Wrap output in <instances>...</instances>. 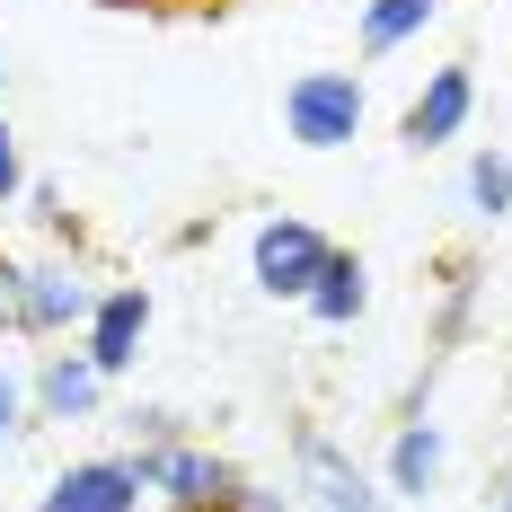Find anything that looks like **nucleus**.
<instances>
[{"label":"nucleus","mask_w":512,"mask_h":512,"mask_svg":"<svg viewBox=\"0 0 512 512\" xmlns=\"http://www.w3.org/2000/svg\"><path fill=\"white\" fill-rule=\"evenodd\" d=\"M89 309H98L89 265H71V256H36V265H18L9 336H27V345H62V336H80V327H89Z\"/></svg>","instance_id":"f257e3e1"},{"label":"nucleus","mask_w":512,"mask_h":512,"mask_svg":"<svg viewBox=\"0 0 512 512\" xmlns=\"http://www.w3.org/2000/svg\"><path fill=\"white\" fill-rule=\"evenodd\" d=\"M124 460L142 468V495H159V504H204L221 512L230 504V486H239V460H221V451H204V442H133Z\"/></svg>","instance_id":"f03ea898"},{"label":"nucleus","mask_w":512,"mask_h":512,"mask_svg":"<svg viewBox=\"0 0 512 512\" xmlns=\"http://www.w3.org/2000/svg\"><path fill=\"white\" fill-rule=\"evenodd\" d=\"M327 256H336V239H327L318 221L274 212V221H256V239H248V283L265 292V301H301Z\"/></svg>","instance_id":"7ed1b4c3"},{"label":"nucleus","mask_w":512,"mask_h":512,"mask_svg":"<svg viewBox=\"0 0 512 512\" xmlns=\"http://www.w3.org/2000/svg\"><path fill=\"white\" fill-rule=\"evenodd\" d=\"M362 115H371V98H362L354 71H301V80L283 89V133H292L301 151H345L362 133Z\"/></svg>","instance_id":"20e7f679"},{"label":"nucleus","mask_w":512,"mask_h":512,"mask_svg":"<svg viewBox=\"0 0 512 512\" xmlns=\"http://www.w3.org/2000/svg\"><path fill=\"white\" fill-rule=\"evenodd\" d=\"M292 468H301V512H398L336 442H327V433H318V424L292 433Z\"/></svg>","instance_id":"39448f33"},{"label":"nucleus","mask_w":512,"mask_h":512,"mask_svg":"<svg viewBox=\"0 0 512 512\" xmlns=\"http://www.w3.org/2000/svg\"><path fill=\"white\" fill-rule=\"evenodd\" d=\"M468 115H477V62H442V71H424V89L407 98L398 142L407 151H442V142L468 133Z\"/></svg>","instance_id":"423d86ee"},{"label":"nucleus","mask_w":512,"mask_h":512,"mask_svg":"<svg viewBox=\"0 0 512 512\" xmlns=\"http://www.w3.org/2000/svg\"><path fill=\"white\" fill-rule=\"evenodd\" d=\"M151 292L142 283H106L98 292V309H89V327H80V354L98 362L106 380H124L133 362H142V345H151Z\"/></svg>","instance_id":"0eeeda50"},{"label":"nucleus","mask_w":512,"mask_h":512,"mask_svg":"<svg viewBox=\"0 0 512 512\" xmlns=\"http://www.w3.org/2000/svg\"><path fill=\"white\" fill-rule=\"evenodd\" d=\"M36 512H142V468L124 460V451L71 460V468H53V486L36 495Z\"/></svg>","instance_id":"6e6552de"},{"label":"nucleus","mask_w":512,"mask_h":512,"mask_svg":"<svg viewBox=\"0 0 512 512\" xmlns=\"http://www.w3.org/2000/svg\"><path fill=\"white\" fill-rule=\"evenodd\" d=\"M27 407H36V424H89L106 407V371L89 354H45L27 380Z\"/></svg>","instance_id":"1a4fd4ad"},{"label":"nucleus","mask_w":512,"mask_h":512,"mask_svg":"<svg viewBox=\"0 0 512 512\" xmlns=\"http://www.w3.org/2000/svg\"><path fill=\"white\" fill-rule=\"evenodd\" d=\"M442 468H451L442 424H433V415H407L398 442H389V460H380V495H389V504H424V495L442 486Z\"/></svg>","instance_id":"9d476101"},{"label":"nucleus","mask_w":512,"mask_h":512,"mask_svg":"<svg viewBox=\"0 0 512 512\" xmlns=\"http://www.w3.org/2000/svg\"><path fill=\"white\" fill-rule=\"evenodd\" d=\"M301 309L318 318V327H354L362 309H371V265H362L354 248H336L327 265H318V283L301 292Z\"/></svg>","instance_id":"9b49d317"},{"label":"nucleus","mask_w":512,"mask_h":512,"mask_svg":"<svg viewBox=\"0 0 512 512\" xmlns=\"http://www.w3.org/2000/svg\"><path fill=\"white\" fill-rule=\"evenodd\" d=\"M442 18V0H362V27H354V45L362 62H389V53H407L424 27Z\"/></svg>","instance_id":"f8f14e48"},{"label":"nucleus","mask_w":512,"mask_h":512,"mask_svg":"<svg viewBox=\"0 0 512 512\" xmlns=\"http://www.w3.org/2000/svg\"><path fill=\"white\" fill-rule=\"evenodd\" d=\"M468 327H477V265H468V256H451V274H442V318H433V345L451 354V345H468Z\"/></svg>","instance_id":"ddd939ff"},{"label":"nucleus","mask_w":512,"mask_h":512,"mask_svg":"<svg viewBox=\"0 0 512 512\" xmlns=\"http://www.w3.org/2000/svg\"><path fill=\"white\" fill-rule=\"evenodd\" d=\"M468 212L477 221H512V151L486 142V151L468 159Z\"/></svg>","instance_id":"4468645a"},{"label":"nucleus","mask_w":512,"mask_h":512,"mask_svg":"<svg viewBox=\"0 0 512 512\" xmlns=\"http://www.w3.org/2000/svg\"><path fill=\"white\" fill-rule=\"evenodd\" d=\"M27 424H36V407H27V371H9V362H0V451H9Z\"/></svg>","instance_id":"2eb2a0df"},{"label":"nucleus","mask_w":512,"mask_h":512,"mask_svg":"<svg viewBox=\"0 0 512 512\" xmlns=\"http://www.w3.org/2000/svg\"><path fill=\"white\" fill-rule=\"evenodd\" d=\"M27 151H18V133H9V115H0V204H27Z\"/></svg>","instance_id":"dca6fc26"},{"label":"nucleus","mask_w":512,"mask_h":512,"mask_svg":"<svg viewBox=\"0 0 512 512\" xmlns=\"http://www.w3.org/2000/svg\"><path fill=\"white\" fill-rule=\"evenodd\" d=\"M221 512H301V504H292V495H274V486H256V477H239Z\"/></svg>","instance_id":"f3484780"},{"label":"nucleus","mask_w":512,"mask_h":512,"mask_svg":"<svg viewBox=\"0 0 512 512\" xmlns=\"http://www.w3.org/2000/svg\"><path fill=\"white\" fill-rule=\"evenodd\" d=\"M9 309H18V256H0V327H9Z\"/></svg>","instance_id":"a211bd4d"},{"label":"nucleus","mask_w":512,"mask_h":512,"mask_svg":"<svg viewBox=\"0 0 512 512\" xmlns=\"http://www.w3.org/2000/svg\"><path fill=\"white\" fill-rule=\"evenodd\" d=\"M89 9H115V18H142V9H177V0H89Z\"/></svg>","instance_id":"6ab92c4d"},{"label":"nucleus","mask_w":512,"mask_h":512,"mask_svg":"<svg viewBox=\"0 0 512 512\" xmlns=\"http://www.w3.org/2000/svg\"><path fill=\"white\" fill-rule=\"evenodd\" d=\"M486 512H512V468H504V486H495V504H486Z\"/></svg>","instance_id":"aec40b11"},{"label":"nucleus","mask_w":512,"mask_h":512,"mask_svg":"<svg viewBox=\"0 0 512 512\" xmlns=\"http://www.w3.org/2000/svg\"><path fill=\"white\" fill-rule=\"evenodd\" d=\"M159 512H204V504H159Z\"/></svg>","instance_id":"412c9836"},{"label":"nucleus","mask_w":512,"mask_h":512,"mask_svg":"<svg viewBox=\"0 0 512 512\" xmlns=\"http://www.w3.org/2000/svg\"><path fill=\"white\" fill-rule=\"evenodd\" d=\"M0 89H9V71H0Z\"/></svg>","instance_id":"4be33fe9"}]
</instances>
